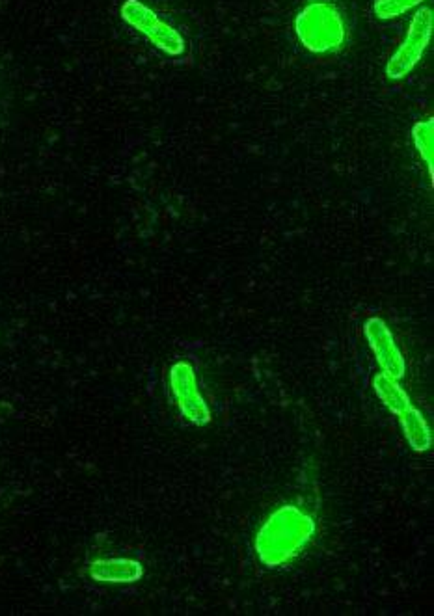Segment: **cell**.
<instances>
[{"label":"cell","mask_w":434,"mask_h":616,"mask_svg":"<svg viewBox=\"0 0 434 616\" xmlns=\"http://www.w3.org/2000/svg\"><path fill=\"white\" fill-rule=\"evenodd\" d=\"M295 28L300 43L312 53L338 51L347 34L338 8L328 2L306 6L295 21Z\"/></svg>","instance_id":"1"},{"label":"cell","mask_w":434,"mask_h":616,"mask_svg":"<svg viewBox=\"0 0 434 616\" xmlns=\"http://www.w3.org/2000/svg\"><path fill=\"white\" fill-rule=\"evenodd\" d=\"M431 32H433V12L431 8H421L410 23L403 45L395 51L394 56L388 62L386 73L390 79L394 81L403 79L414 69V66L420 62L421 54L429 45Z\"/></svg>","instance_id":"2"},{"label":"cell","mask_w":434,"mask_h":616,"mask_svg":"<svg viewBox=\"0 0 434 616\" xmlns=\"http://www.w3.org/2000/svg\"><path fill=\"white\" fill-rule=\"evenodd\" d=\"M122 15L129 25L146 34L164 53L177 56L185 51V40L181 38V34L163 23L150 8H146L138 0H127L123 4Z\"/></svg>","instance_id":"3"},{"label":"cell","mask_w":434,"mask_h":616,"mask_svg":"<svg viewBox=\"0 0 434 616\" xmlns=\"http://www.w3.org/2000/svg\"><path fill=\"white\" fill-rule=\"evenodd\" d=\"M138 574V564L131 561H101L92 568V576L99 581H133Z\"/></svg>","instance_id":"4"},{"label":"cell","mask_w":434,"mask_h":616,"mask_svg":"<svg viewBox=\"0 0 434 616\" xmlns=\"http://www.w3.org/2000/svg\"><path fill=\"white\" fill-rule=\"evenodd\" d=\"M433 129L434 121L429 120L421 121L416 127H414V142H416V148L420 149L421 157L425 159V162L429 164V170L433 174Z\"/></svg>","instance_id":"5"},{"label":"cell","mask_w":434,"mask_h":616,"mask_svg":"<svg viewBox=\"0 0 434 616\" xmlns=\"http://www.w3.org/2000/svg\"><path fill=\"white\" fill-rule=\"evenodd\" d=\"M423 0H377L375 14L379 19H394L418 6Z\"/></svg>","instance_id":"6"}]
</instances>
